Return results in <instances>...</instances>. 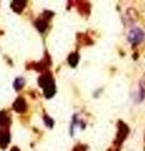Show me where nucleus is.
Wrapping results in <instances>:
<instances>
[{"label":"nucleus","instance_id":"obj_8","mask_svg":"<svg viewBox=\"0 0 145 151\" xmlns=\"http://www.w3.org/2000/svg\"><path fill=\"white\" fill-rule=\"evenodd\" d=\"M14 86H15V89H20L23 86H24V79H23L22 77H19L18 79H15V83H14Z\"/></svg>","mask_w":145,"mask_h":151},{"label":"nucleus","instance_id":"obj_5","mask_svg":"<svg viewBox=\"0 0 145 151\" xmlns=\"http://www.w3.org/2000/svg\"><path fill=\"white\" fill-rule=\"evenodd\" d=\"M78 59H79V57L77 53H73V54L68 55V63H70L71 67H76V64L78 63Z\"/></svg>","mask_w":145,"mask_h":151},{"label":"nucleus","instance_id":"obj_7","mask_svg":"<svg viewBox=\"0 0 145 151\" xmlns=\"http://www.w3.org/2000/svg\"><path fill=\"white\" fill-rule=\"evenodd\" d=\"M37 28L40 30V32H44L45 28H47V21L45 20H38L37 21Z\"/></svg>","mask_w":145,"mask_h":151},{"label":"nucleus","instance_id":"obj_9","mask_svg":"<svg viewBox=\"0 0 145 151\" xmlns=\"http://www.w3.org/2000/svg\"><path fill=\"white\" fill-rule=\"evenodd\" d=\"M8 118H9V117H8L5 112H0V126H4V125L8 122Z\"/></svg>","mask_w":145,"mask_h":151},{"label":"nucleus","instance_id":"obj_6","mask_svg":"<svg viewBox=\"0 0 145 151\" xmlns=\"http://www.w3.org/2000/svg\"><path fill=\"white\" fill-rule=\"evenodd\" d=\"M24 4H25V1H13V3H11V8H13V9H14L15 11L20 13L22 9L25 6Z\"/></svg>","mask_w":145,"mask_h":151},{"label":"nucleus","instance_id":"obj_1","mask_svg":"<svg viewBox=\"0 0 145 151\" xmlns=\"http://www.w3.org/2000/svg\"><path fill=\"white\" fill-rule=\"evenodd\" d=\"M129 42L132 44H139L140 42L144 40V33L140 29H132L129 33Z\"/></svg>","mask_w":145,"mask_h":151},{"label":"nucleus","instance_id":"obj_3","mask_svg":"<svg viewBox=\"0 0 145 151\" xmlns=\"http://www.w3.org/2000/svg\"><path fill=\"white\" fill-rule=\"evenodd\" d=\"M14 108H15V111H18V112H24L26 109L25 101L23 100V98H18V100L15 101V103H14Z\"/></svg>","mask_w":145,"mask_h":151},{"label":"nucleus","instance_id":"obj_2","mask_svg":"<svg viewBox=\"0 0 145 151\" xmlns=\"http://www.w3.org/2000/svg\"><path fill=\"white\" fill-rule=\"evenodd\" d=\"M10 141V136H9V132L8 131H0V146L3 147H6V145L9 143Z\"/></svg>","mask_w":145,"mask_h":151},{"label":"nucleus","instance_id":"obj_10","mask_svg":"<svg viewBox=\"0 0 145 151\" xmlns=\"http://www.w3.org/2000/svg\"><path fill=\"white\" fill-rule=\"evenodd\" d=\"M44 120H45V123H47V125L49 123V127H52V126H53V121H52L51 118H49V117L45 116V118H44Z\"/></svg>","mask_w":145,"mask_h":151},{"label":"nucleus","instance_id":"obj_4","mask_svg":"<svg viewBox=\"0 0 145 151\" xmlns=\"http://www.w3.org/2000/svg\"><path fill=\"white\" fill-rule=\"evenodd\" d=\"M128 132H129V128L126 127V125H124V123L120 122V132H119V137H117V141H119V142L123 141V140L125 139V136L128 135Z\"/></svg>","mask_w":145,"mask_h":151},{"label":"nucleus","instance_id":"obj_11","mask_svg":"<svg viewBox=\"0 0 145 151\" xmlns=\"http://www.w3.org/2000/svg\"><path fill=\"white\" fill-rule=\"evenodd\" d=\"M11 151H19V150H18V147H13V149H11Z\"/></svg>","mask_w":145,"mask_h":151}]
</instances>
